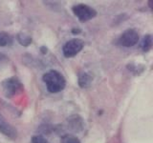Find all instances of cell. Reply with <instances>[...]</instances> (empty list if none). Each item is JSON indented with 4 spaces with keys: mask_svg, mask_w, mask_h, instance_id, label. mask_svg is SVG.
Here are the masks:
<instances>
[{
    "mask_svg": "<svg viewBox=\"0 0 153 143\" xmlns=\"http://www.w3.org/2000/svg\"><path fill=\"white\" fill-rule=\"evenodd\" d=\"M42 79L46 85L47 90L53 94L61 92L66 86V79L63 74L56 70H51L45 73L42 76Z\"/></svg>",
    "mask_w": 153,
    "mask_h": 143,
    "instance_id": "1",
    "label": "cell"
},
{
    "mask_svg": "<svg viewBox=\"0 0 153 143\" xmlns=\"http://www.w3.org/2000/svg\"><path fill=\"white\" fill-rule=\"evenodd\" d=\"M0 86H1L3 94L9 98H11L14 97V95L18 94L19 93H21L24 89L22 82L16 76H12V77L4 79L1 82V84H0Z\"/></svg>",
    "mask_w": 153,
    "mask_h": 143,
    "instance_id": "2",
    "label": "cell"
},
{
    "mask_svg": "<svg viewBox=\"0 0 153 143\" xmlns=\"http://www.w3.org/2000/svg\"><path fill=\"white\" fill-rule=\"evenodd\" d=\"M74 14L79 18L80 22H86L91 20L97 15V11L92 7L85 4H76L72 7Z\"/></svg>",
    "mask_w": 153,
    "mask_h": 143,
    "instance_id": "3",
    "label": "cell"
},
{
    "mask_svg": "<svg viewBox=\"0 0 153 143\" xmlns=\"http://www.w3.org/2000/svg\"><path fill=\"white\" fill-rule=\"evenodd\" d=\"M84 46V42L82 39H79V38H73L69 41H67L63 48H62V52H63V55L67 58H71V57H74L79 52L82 50V48Z\"/></svg>",
    "mask_w": 153,
    "mask_h": 143,
    "instance_id": "4",
    "label": "cell"
},
{
    "mask_svg": "<svg viewBox=\"0 0 153 143\" xmlns=\"http://www.w3.org/2000/svg\"><path fill=\"white\" fill-rule=\"evenodd\" d=\"M119 44L126 47L130 48L135 46L139 41V33L134 30V29H128V30L124 31L121 36L119 37Z\"/></svg>",
    "mask_w": 153,
    "mask_h": 143,
    "instance_id": "5",
    "label": "cell"
},
{
    "mask_svg": "<svg viewBox=\"0 0 153 143\" xmlns=\"http://www.w3.org/2000/svg\"><path fill=\"white\" fill-rule=\"evenodd\" d=\"M0 133H2L4 136L12 138V139L17 137L16 129L12 124H10L1 114H0Z\"/></svg>",
    "mask_w": 153,
    "mask_h": 143,
    "instance_id": "6",
    "label": "cell"
},
{
    "mask_svg": "<svg viewBox=\"0 0 153 143\" xmlns=\"http://www.w3.org/2000/svg\"><path fill=\"white\" fill-rule=\"evenodd\" d=\"M91 83H92V76L89 74L83 72V73H80L79 74V85L80 88H88L90 87Z\"/></svg>",
    "mask_w": 153,
    "mask_h": 143,
    "instance_id": "7",
    "label": "cell"
},
{
    "mask_svg": "<svg viewBox=\"0 0 153 143\" xmlns=\"http://www.w3.org/2000/svg\"><path fill=\"white\" fill-rule=\"evenodd\" d=\"M68 121L70 122V128L73 129L74 131H79V129L83 128V120L82 118L79 116H73L68 118Z\"/></svg>",
    "mask_w": 153,
    "mask_h": 143,
    "instance_id": "8",
    "label": "cell"
},
{
    "mask_svg": "<svg viewBox=\"0 0 153 143\" xmlns=\"http://www.w3.org/2000/svg\"><path fill=\"white\" fill-rule=\"evenodd\" d=\"M152 44H153L152 35L148 33V35H146L143 36V38L141 41L140 47L143 52H148V51H150V49L152 48Z\"/></svg>",
    "mask_w": 153,
    "mask_h": 143,
    "instance_id": "9",
    "label": "cell"
},
{
    "mask_svg": "<svg viewBox=\"0 0 153 143\" xmlns=\"http://www.w3.org/2000/svg\"><path fill=\"white\" fill-rule=\"evenodd\" d=\"M13 44V38L8 32H0V47H7Z\"/></svg>",
    "mask_w": 153,
    "mask_h": 143,
    "instance_id": "10",
    "label": "cell"
},
{
    "mask_svg": "<svg viewBox=\"0 0 153 143\" xmlns=\"http://www.w3.org/2000/svg\"><path fill=\"white\" fill-rule=\"evenodd\" d=\"M17 40L19 43H20V45H22L24 47H27L32 43V37L28 35H25V33L20 32L17 35Z\"/></svg>",
    "mask_w": 153,
    "mask_h": 143,
    "instance_id": "11",
    "label": "cell"
},
{
    "mask_svg": "<svg viewBox=\"0 0 153 143\" xmlns=\"http://www.w3.org/2000/svg\"><path fill=\"white\" fill-rule=\"evenodd\" d=\"M60 143H81L78 137L73 135H64L60 138Z\"/></svg>",
    "mask_w": 153,
    "mask_h": 143,
    "instance_id": "12",
    "label": "cell"
},
{
    "mask_svg": "<svg viewBox=\"0 0 153 143\" xmlns=\"http://www.w3.org/2000/svg\"><path fill=\"white\" fill-rule=\"evenodd\" d=\"M32 143H49V142L42 136H35L32 138Z\"/></svg>",
    "mask_w": 153,
    "mask_h": 143,
    "instance_id": "13",
    "label": "cell"
},
{
    "mask_svg": "<svg viewBox=\"0 0 153 143\" xmlns=\"http://www.w3.org/2000/svg\"><path fill=\"white\" fill-rule=\"evenodd\" d=\"M7 60H8V57L4 54H1V52H0V67H1L4 63H6Z\"/></svg>",
    "mask_w": 153,
    "mask_h": 143,
    "instance_id": "14",
    "label": "cell"
},
{
    "mask_svg": "<svg viewBox=\"0 0 153 143\" xmlns=\"http://www.w3.org/2000/svg\"><path fill=\"white\" fill-rule=\"evenodd\" d=\"M72 32H73V33H79L80 30H79V29H73V30H72Z\"/></svg>",
    "mask_w": 153,
    "mask_h": 143,
    "instance_id": "15",
    "label": "cell"
},
{
    "mask_svg": "<svg viewBox=\"0 0 153 143\" xmlns=\"http://www.w3.org/2000/svg\"><path fill=\"white\" fill-rule=\"evenodd\" d=\"M40 50L42 51V54H46L47 52V48H45V47H41Z\"/></svg>",
    "mask_w": 153,
    "mask_h": 143,
    "instance_id": "16",
    "label": "cell"
},
{
    "mask_svg": "<svg viewBox=\"0 0 153 143\" xmlns=\"http://www.w3.org/2000/svg\"><path fill=\"white\" fill-rule=\"evenodd\" d=\"M148 3H149V7H150V9L152 10V5H151V4H152V1H149Z\"/></svg>",
    "mask_w": 153,
    "mask_h": 143,
    "instance_id": "17",
    "label": "cell"
}]
</instances>
